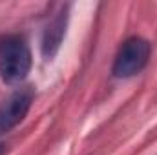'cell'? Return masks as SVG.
Masks as SVG:
<instances>
[{
	"label": "cell",
	"instance_id": "4",
	"mask_svg": "<svg viewBox=\"0 0 157 155\" xmlns=\"http://www.w3.org/2000/svg\"><path fill=\"white\" fill-rule=\"evenodd\" d=\"M64 28H66V17L64 15L57 17L48 26V29L44 33V40H42V53H44V57L51 59L59 51L60 42L64 39Z\"/></svg>",
	"mask_w": 157,
	"mask_h": 155
},
{
	"label": "cell",
	"instance_id": "3",
	"mask_svg": "<svg viewBox=\"0 0 157 155\" xmlns=\"http://www.w3.org/2000/svg\"><path fill=\"white\" fill-rule=\"evenodd\" d=\"M31 102H33V89L29 88L18 89L0 110V133L9 131L18 122H22L31 108Z\"/></svg>",
	"mask_w": 157,
	"mask_h": 155
},
{
	"label": "cell",
	"instance_id": "2",
	"mask_svg": "<svg viewBox=\"0 0 157 155\" xmlns=\"http://www.w3.org/2000/svg\"><path fill=\"white\" fill-rule=\"evenodd\" d=\"M150 42L141 37H130L124 40V44L121 46L115 62H113V75L119 78H128L137 75L150 59Z\"/></svg>",
	"mask_w": 157,
	"mask_h": 155
},
{
	"label": "cell",
	"instance_id": "5",
	"mask_svg": "<svg viewBox=\"0 0 157 155\" xmlns=\"http://www.w3.org/2000/svg\"><path fill=\"white\" fill-rule=\"evenodd\" d=\"M6 153V146H4V144H0V155H4Z\"/></svg>",
	"mask_w": 157,
	"mask_h": 155
},
{
	"label": "cell",
	"instance_id": "1",
	"mask_svg": "<svg viewBox=\"0 0 157 155\" xmlns=\"http://www.w3.org/2000/svg\"><path fill=\"white\" fill-rule=\"evenodd\" d=\"M31 70V51L22 37H7L0 42V75L6 82H20Z\"/></svg>",
	"mask_w": 157,
	"mask_h": 155
}]
</instances>
